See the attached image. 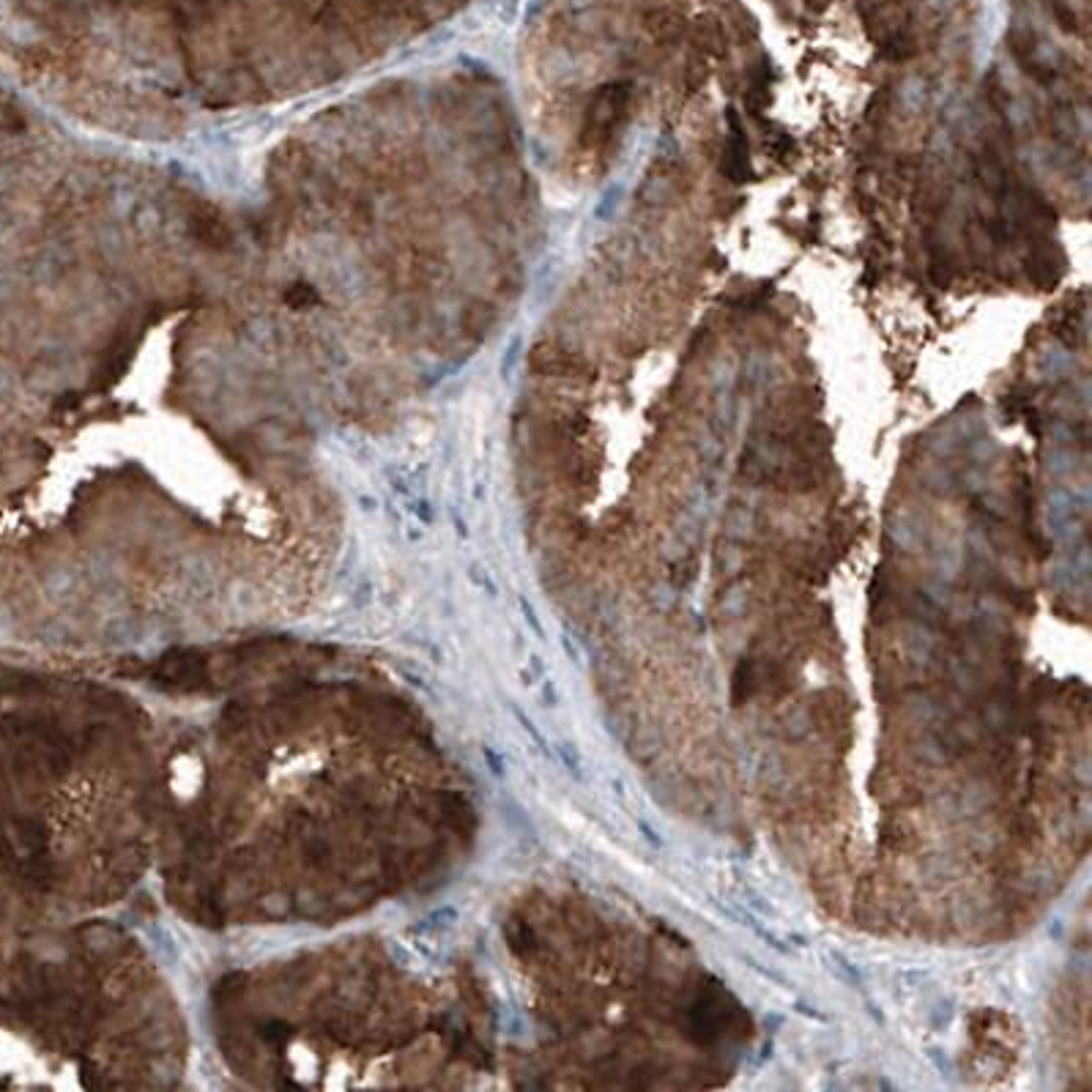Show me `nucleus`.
I'll use <instances>...</instances> for the list:
<instances>
[{"instance_id":"obj_3","label":"nucleus","mask_w":1092,"mask_h":1092,"mask_svg":"<svg viewBox=\"0 0 1092 1092\" xmlns=\"http://www.w3.org/2000/svg\"><path fill=\"white\" fill-rule=\"evenodd\" d=\"M627 110V85H606L595 104L589 107V118H586V129L595 137H611L614 127L624 118Z\"/></svg>"},{"instance_id":"obj_10","label":"nucleus","mask_w":1092,"mask_h":1092,"mask_svg":"<svg viewBox=\"0 0 1092 1092\" xmlns=\"http://www.w3.org/2000/svg\"><path fill=\"white\" fill-rule=\"evenodd\" d=\"M564 649H567V655H570V657H572L575 663H581V655H578V649H575V644H572V641H570L567 635H564Z\"/></svg>"},{"instance_id":"obj_4","label":"nucleus","mask_w":1092,"mask_h":1092,"mask_svg":"<svg viewBox=\"0 0 1092 1092\" xmlns=\"http://www.w3.org/2000/svg\"><path fill=\"white\" fill-rule=\"evenodd\" d=\"M729 118H731V135H729V148H726V173L731 181H745V176H748V135L742 132L734 113H729Z\"/></svg>"},{"instance_id":"obj_9","label":"nucleus","mask_w":1092,"mask_h":1092,"mask_svg":"<svg viewBox=\"0 0 1092 1092\" xmlns=\"http://www.w3.org/2000/svg\"><path fill=\"white\" fill-rule=\"evenodd\" d=\"M635 824H638V829H641V835H644V838H646V840H649L652 846H660V838L655 835V829H652V827H649L646 821H644V819H635Z\"/></svg>"},{"instance_id":"obj_7","label":"nucleus","mask_w":1092,"mask_h":1092,"mask_svg":"<svg viewBox=\"0 0 1092 1092\" xmlns=\"http://www.w3.org/2000/svg\"><path fill=\"white\" fill-rule=\"evenodd\" d=\"M786 720H789V723H808V715H805V709H794V712H791ZM800 731L805 734V731H808V726H803ZM800 731H791L789 737H791V740H800Z\"/></svg>"},{"instance_id":"obj_5","label":"nucleus","mask_w":1092,"mask_h":1092,"mask_svg":"<svg viewBox=\"0 0 1092 1092\" xmlns=\"http://www.w3.org/2000/svg\"><path fill=\"white\" fill-rule=\"evenodd\" d=\"M829 969L840 977V980H846L849 986H854V988H863V977H860V972L854 969V963L849 961V958L843 956V953H838V951H829Z\"/></svg>"},{"instance_id":"obj_6","label":"nucleus","mask_w":1092,"mask_h":1092,"mask_svg":"<svg viewBox=\"0 0 1092 1092\" xmlns=\"http://www.w3.org/2000/svg\"><path fill=\"white\" fill-rule=\"evenodd\" d=\"M731 914H734V917H740V923H748L753 931H755V934H758V937H761V939H764V942L772 948V951H778V953H789V948H786V945H780V939H778L772 931H767V928H764V926H761V923H758L753 914H748V912H731Z\"/></svg>"},{"instance_id":"obj_8","label":"nucleus","mask_w":1092,"mask_h":1092,"mask_svg":"<svg viewBox=\"0 0 1092 1092\" xmlns=\"http://www.w3.org/2000/svg\"><path fill=\"white\" fill-rule=\"evenodd\" d=\"M561 751H564V761H567V767H570V772H572V775H575V778L581 780V778H583V772H581V767H578V755H575V753L567 751V745H564Z\"/></svg>"},{"instance_id":"obj_1","label":"nucleus","mask_w":1092,"mask_h":1092,"mask_svg":"<svg viewBox=\"0 0 1092 1092\" xmlns=\"http://www.w3.org/2000/svg\"><path fill=\"white\" fill-rule=\"evenodd\" d=\"M458 816L416 706L321 652H247L156 734L153 863L211 926L324 923L422 882Z\"/></svg>"},{"instance_id":"obj_2","label":"nucleus","mask_w":1092,"mask_h":1092,"mask_svg":"<svg viewBox=\"0 0 1092 1092\" xmlns=\"http://www.w3.org/2000/svg\"><path fill=\"white\" fill-rule=\"evenodd\" d=\"M416 966L373 948L329 951L222 988L225 1054L272 1087H411L441 1035Z\"/></svg>"}]
</instances>
